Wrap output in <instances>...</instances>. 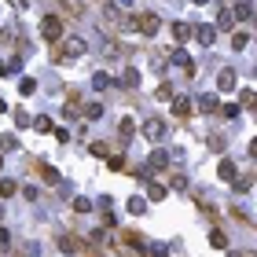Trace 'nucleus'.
Returning a JSON list of instances; mask_svg holds the SVG:
<instances>
[{
    "label": "nucleus",
    "instance_id": "1",
    "mask_svg": "<svg viewBox=\"0 0 257 257\" xmlns=\"http://www.w3.org/2000/svg\"><path fill=\"white\" fill-rule=\"evenodd\" d=\"M41 37H44V41H63V18L59 15H48L41 22Z\"/></svg>",
    "mask_w": 257,
    "mask_h": 257
},
{
    "label": "nucleus",
    "instance_id": "2",
    "mask_svg": "<svg viewBox=\"0 0 257 257\" xmlns=\"http://www.w3.org/2000/svg\"><path fill=\"white\" fill-rule=\"evenodd\" d=\"M85 52H88V41H85V37H63V55H70V59H81Z\"/></svg>",
    "mask_w": 257,
    "mask_h": 257
},
{
    "label": "nucleus",
    "instance_id": "3",
    "mask_svg": "<svg viewBox=\"0 0 257 257\" xmlns=\"http://www.w3.org/2000/svg\"><path fill=\"white\" fill-rule=\"evenodd\" d=\"M140 132H144L147 140H162V136H166V121H162V118H147L144 125H140Z\"/></svg>",
    "mask_w": 257,
    "mask_h": 257
},
{
    "label": "nucleus",
    "instance_id": "4",
    "mask_svg": "<svg viewBox=\"0 0 257 257\" xmlns=\"http://www.w3.org/2000/svg\"><path fill=\"white\" fill-rule=\"evenodd\" d=\"M217 176H221L224 184H235V180H239V169H235V162H232V158H221V166H217Z\"/></svg>",
    "mask_w": 257,
    "mask_h": 257
},
{
    "label": "nucleus",
    "instance_id": "5",
    "mask_svg": "<svg viewBox=\"0 0 257 257\" xmlns=\"http://www.w3.org/2000/svg\"><path fill=\"white\" fill-rule=\"evenodd\" d=\"M235 85H239L235 70H232V66H224V70L217 74V88H221V92H235Z\"/></svg>",
    "mask_w": 257,
    "mask_h": 257
},
{
    "label": "nucleus",
    "instance_id": "6",
    "mask_svg": "<svg viewBox=\"0 0 257 257\" xmlns=\"http://www.w3.org/2000/svg\"><path fill=\"white\" fill-rule=\"evenodd\" d=\"M169 162H173V151H151V155H147V169H166L169 166Z\"/></svg>",
    "mask_w": 257,
    "mask_h": 257
},
{
    "label": "nucleus",
    "instance_id": "7",
    "mask_svg": "<svg viewBox=\"0 0 257 257\" xmlns=\"http://www.w3.org/2000/svg\"><path fill=\"white\" fill-rule=\"evenodd\" d=\"M136 26H140V33L155 37V33H158V26H162V18H158V15H140V18H136Z\"/></svg>",
    "mask_w": 257,
    "mask_h": 257
},
{
    "label": "nucleus",
    "instance_id": "8",
    "mask_svg": "<svg viewBox=\"0 0 257 257\" xmlns=\"http://www.w3.org/2000/svg\"><path fill=\"white\" fill-rule=\"evenodd\" d=\"M217 33H221V30H217V26H209V22L195 26V37H198V44H206V48H209V44L217 41Z\"/></svg>",
    "mask_w": 257,
    "mask_h": 257
},
{
    "label": "nucleus",
    "instance_id": "9",
    "mask_svg": "<svg viewBox=\"0 0 257 257\" xmlns=\"http://www.w3.org/2000/svg\"><path fill=\"white\" fill-rule=\"evenodd\" d=\"M103 18H107L110 26H129L125 18H121V4H107V7H103Z\"/></svg>",
    "mask_w": 257,
    "mask_h": 257
},
{
    "label": "nucleus",
    "instance_id": "10",
    "mask_svg": "<svg viewBox=\"0 0 257 257\" xmlns=\"http://www.w3.org/2000/svg\"><path fill=\"white\" fill-rule=\"evenodd\" d=\"M235 26V7H221L217 11V30H232Z\"/></svg>",
    "mask_w": 257,
    "mask_h": 257
},
{
    "label": "nucleus",
    "instance_id": "11",
    "mask_svg": "<svg viewBox=\"0 0 257 257\" xmlns=\"http://www.w3.org/2000/svg\"><path fill=\"white\" fill-rule=\"evenodd\" d=\"M121 88H140V70L136 66H125V70H121Z\"/></svg>",
    "mask_w": 257,
    "mask_h": 257
},
{
    "label": "nucleus",
    "instance_id": "12",
    "mask_svg": "<svg viewBox=\"0 0 257 257\" xmlns=\"http://www.w3.org/2000/svg\"><path fill=\"white\" fill-rule=\"evenodd\" d=\"M173 37H176L180 44L191 41V37H195V26H191V22H173Z\"/></svg>",
    "mask_w": 257,
    "mask_h": 257
},
{
    "label": "nucleus",
    "instance_id": "13",
    "mask_svg": "<svg viewBox=\"0 0 257 257\" xmlns=\"http://www.w3.org/2000/svg\"><path fill=\"white\" fill-rule=\"evenodd\" d=\"M198 110H206V114H213V110H221V99H217L213 92H206V96H198Z\"/></svg>",
    "mask_w": 257,
    "mask_h": 257
},
{
    "label": "nucleus",
    "instance_id": "14",
    "mask_svg": "<svg viewBox=\"0 0 257 257\" xmlns=\"http://www.w3.org/2000/svg\"><path fill=\"white\" fill-rule=\"evenodd\" d=\"M125 209H129L132 217H144V213H147V198H140V195H132L129 202H125Z\"/></svg>",
    "mask_w": 257,
    "mask_h": 257
},
{
    "label": "nucleus",
    "instance_id": "15",
    "mask_svg": "<svg viewBox=\"0 0 257 257\" xmlns=\"http://www.w3.org/2000/svg\"><path fill=\"white\" fill-rule=\"evenodd\" d=\"M173 114H180V118L195 114V110H191V99H187V96H173Z\"/></svg>",
    "mask_w": 257,
    "mask_h": 257
},
{
    "label": "nucleus",
    "instance_id": "16",
    "mask_svg": "<svg viewBox=\"0 0 257 257\" xmlns=\"http://www.w3.org/2000/svg\"><path fill=\"white\" fill-rule=\"evenodd\" d=\"M136 132V125H132V118H121V125H118V136H121V144H129V136Z\"/></svg>",
    "mask_w": 257,
    "mask_h": 257
},
{
    "label": "nucleus",
    "instance_id": "17",
    "mask_svg": "<svg viewBox=\"0 0 257 257\" xmlns=\"http://www.w3.org/2000/svg\"><path fill=\"white\" fill-rule=\"evenodd\" d=\"M59 250H66V254H78V250H81V243H78V239H70V235H59Z\"/></svg>",
    "mask_w": 257,
    "mask_h": 257
},
{
    "label": "nucleus",
    "instance_id": "18",
    "mask_svg": "<svg viewBox=\"0 0 257 257\" xmlns=\"http://www.w3.org/2000/svg\"><path fill=\"white\" fill-rule=\"evenodd\" d=\"M92 88H96V92L110 88V78H107V74H103V70H96V74H92Z\"/></svg>",
    "mask_w": 257,
    "mask_h": 257
},
{
    "label": "nucleus",
    "instance_id": "19",
    "mask_svg": "<svg viewBox=\"0 0 257 257\" xmlns=\"http://www.w3.org/2000/svg\"><path fill=\"white\" fill-rule=\"evenodd\" d=\"M74 213H92V198L78 195V198H74Z\"/></svg>",
    "mask_w": 257,
    "mask_h": 257
},
{
    "label": "nucleus",
    "instance_id": "20",
    "mask_svg": "<svg viewBox=\"0 0 257 257\" xmlns=\"http://www.w3.org/2000/svg\"><path fill=\"white\" fill-rule=\"evenodd\" d=\"M18 191V184H15V180H0V198H11Z\"/></svg>",
    "mask_w": 257,
    "mask_h": 257
},
{
    "label": "nucleus",
    "instance_id": "21",
    "mask_svg": "<svg viewBox=\"0 0 257 257\" xmlns=\"http://www.w3.org/2000/svg\"><path fill=\"white\" fill-rule=\"evenodd\" d=\"M15 125H18V129H30V125H33V118H30L26 110H15Z\"/></svg>",
    "mask_w": 257,
    "mask_h": 257
},
{
    "label": "nucleus",
    "instance_id": "22",
    "mask_svg": "<svg viewBox=\"0 0 257 257\" xmlns=\"http://www.w3.org/2000/svg\"><path fill=\"white\" fill-rule=\"evenodd\" d=\"M246 44H250V33H235V37H232V48H235V52H243Z\"/></svg>",
    "mask_w": 257,
    "mask_h": 257
},
{
    "label": "nucleus",
    "instance_id": "23",
    "mask_svg": "<svg viewBox=\"0 0 257 257\" xmlns=\"http://www.w3.org/2000/svg\"><path fill=\"white\" fill-rule=\"evenodd\" d=\"M85 118L99 121V118H103V107H99V103H88V107H85Z\"/></svg>",
    "mask_w": 257,
    "mask_h": 257
},
{
    "label": "nucleus",
    "instance_id": "24",
    "mask_svg": "<svg viewBox=\"0 0 257 257\" xmlns=\"http://www.w3.org/2000/svg\"><path fill=\"white\" fill-rule=\"evenodd\" d=\"M209 243H213L217 250H224V246H228V235H224V232H209Z\"/></svg>",
    "mask_w": 257,
    "mask_h": 257
},
{
    "label": "nucleus",
    "instance_id": "25",
    "mask_svg": "<svg viewBox=\"0 0 257 257\" xmlns=\"http://www.w3.org/2000/svg\"><path fill=\"white\" fill-rule=\"evenodd\" d=\"M169 63H173V66H184V70H191V59H187L184 52H173V59H169Z\"/></svg>",
    "mask_w": 257,
    "mask_h": 257
},
{
    "label": "nucleus",
    "instance_id": "26",
    "mask_svg": "<svg viewBox=\"0 0 257 257\" xmlns=\"http://www.w3.org/2000/svg\"><path fill=\"white\" fill-rule=\"evenodd\" d=\"M33 88H37V81H30V78L18 81V92H22V96H33Z\"/></svg>",
    "mask_w": 257,
    "mask_h": 257
},
{
    "label": "nucleus",
    "instance_id": "27",
    "mask_svg": "<svg viewBox=\"0 0 257 257\" xmlns=\"http://www.w3.org/2000/svg\"><path fill=\"white\" fill-rule=\"evenodd\" d=\"M147 198H151V202H158V198H166V187H162V184H151Z\"/></svg>",
    "mask_w": 257,
    "mask_h": 257
},
{
    "label": "nucleus",
    "instance_id": "28",
    "mask_svg": "<svg viewBox=\"0 0 257 257\" xmlns=\"http://www.w3.org/2000/svg\"><path fill=\"white\" fill-rule=\"evenodd\" d=\"M228 144H224V136H209V151H217V155H221Z\"/></svg>",
    "mask_w": 257,
    "mask_h": 257
},
{
    "label": "nucleus",
    "instance_id": "29",
    "mask_svg": "<svg viewBox=\"0 0 257 257\" xmlns=\"http://www.w3.org/2000/svg\"><path fill=\"white\" fill-rule=\"evenodd\" d=\"M250 15H254L250 4H235V18H250Z\"/></svg>",
    "mask_w": 257,
    "mask_h": 257
},
{
    "label": "nucleus",
    "instance_id": "30",
    "mask_svg": "<svg viewBox=\"0 0 257 257\" xmlns=\"http://www.w3.org/2000/svg\"><path fill=\"white\" fill-rule=\"evenodd\" d=\"M33 129H37V132H52V121H48V118H37Z\"/></svg>",
    "mask_w": 257,
    "mask_h": 257
},
{
    "label": "nucleus",
    "instance_id": "31",
    "mask_svg": "<svg viewBox=\"0 0 257 257\" xmlns=\"http://www.w3.org/2000/svg\"><path fill=\"white\" fill-rule=\"evenodd\" d=\"M44 180H48V184H59V173H55L52 166H44Z\"/></svg>",
    "mask_w": 257,
    "mask_h": 257
},
{
    "label": "nucleus",
    "instance_id": "32",
    "mask_svg": "<svg viewBox=\"0 0 257 257\" xmlns=\"http://www.w3.org/2000/svg\"><path fill=\"white\" fill-rule=\"evenodd\" d=\"M0 147H4V151H15L18 140H15V136H4V140H0Z\"/></svg>",
    "mask_w": 257,
    "mask_h": 257
},
{
    "label": "nucleus",
    "instance_id": "33",
    "mask_svg": "<svg viewBox=\"0 0 257 257\" xmlns=\"http://www.w3.org/2000/svg\"><path fill=\"white\" fill-rule=\"evenodd\" d=\"M158 99H173V85H162V88H158Z\"/></svg>",
    "mask_w": 257,
    "mask_h": 257
},
{
    "label": "nucleus",
    "instance_id": "34",
    "mask_svg": "<svg viewBox=\"0 0 257 257\" xmlns=\"http://www.w3.org/2000/svg\"><path fill=\"white\" fill-rule=\"evenodd\" d=\"M107 166L114 169V173H121V169H125V162H121V158H107Z\"/></svg>",
    "mask_w": 257,
    "mask_h": 257
},
{
    "label": "nucleus",
    "instance_id": "35",
    "mask_svg": "<svg viewBox=\"0 0 257 257\" xmlns=\"http://www.w3.org/2000/svg\"><path fill=\"white\" fill-rule=\"evenodd\" d=\"M221 114H224V118H235V114H239V107H235V103H228V107H221Z\"/></svg>",
    "mask_w": 257,
    "mask_h": 257
},
{
    "label": "nucleus",
    "instance_id": "36",
    "mask_svg": "<svg viewBox=\"0 0 257 257\" xmlns=\"http://www.w3.org/2000/svg\"><path fill=\"white\" fill-rule=\"evenodd\" d=\"M22 195H26V198H30V202H33V198H37V195H41V191H37V187H33V184H26V187H22Z\"/></svg>",
    "mask_w": 257,
    "mask_h": 257
},
{
    "label": "nucleus",
    "instance_id": "37",
    "mask_svg": "<svg viewBox=\"0 0 257 257\" xmlns=\"http://www.w3.org/2000/svg\"><path fill=\"white\" fill-rule=\"evenodd\" d=\"M11 243V232H7V228H0V246H7Z\"/></svg>",
    "mask_w": 257,
    "mask_h": 257
},
{
    "label": "nucleus",
    "instance_id": "38",
    "mask_svg": "<svg viewBox=\"0 0 257 257\" xmlns=\"http://www.w3.org/2000/svg\"><path fill=\"white\" fill-rule=\"evenodd\" d=\"M250 158H257V140H254V144H250Z\"/></svg>",
    "mask_w": 257,
    "mask_h": 257
},
{
    "label": "nucleus",
    "instance_id": "39",
    "mask_svg": "<svg viewBox=\"0 0 257 257\" xmlns=\"http://www.w3.org/2000/svg\"><path fill=\"white\" fill-rule=\"evenodd\" d=\"M11 4H15V7H18V11H22V7H26V0H11Z\"/></svg>",
    "mask_w": 257,
    "mask_h": 257
},
{
    "label": "nucleus",
    "instance_id": "40",
    "mask_svg": "<svg viewBox=\"0 0 257 257\" xmlns=\"http://www.w3.org/2000/svg\"><path fill=\"white\" fill-rule=\"evenodd\" d=\"M118 4H121V7H132V0H118Z\"/></svg>",
    "mask_w": 257,
    "mask_h": 257
},
{
    "label": "nucleus",
    "instance_id": "41",
    "mask_svg": "<svg viewBox=\"0 0 257 257\" xmlns=\"http://www.w3.org/2000/svg\"><path fill=\"white\" fill-rule=\"evenodd\" d=\"M191 4H198V7H202V4H209V0H191Z\"/></svg>",
    "mask_w": 257,
    "mask_h": 257
},
{
    "label": "nucleus",
    "instance_id": "42",
    "mask_svg": "<svg viewBox=\"0 0 257 257\" xmlns=\"http://www.w3.org/2000/svg\"><path fill=\"white\" fill-rule=\"evenodd\" d=\"M4 110H7V103H4V99H0V114H4Z\"/></svg>",
    "mask_w": 257,
    "mask_h": 257
},
{
    "label": "nucleus",
    "instance_id": "43",
    "mask_svg": "<svg viewBox=\"0 0 257 257\" xmlns=\"http://www.w3.org/2000/svg\"><path fill=\"white\" fill-rule=\"evenodd\" d=\"M235 4H250V0H235Z\"/></svg>",
    "mask_w": 257,
    "mask_h": 257
}]
</instances>
